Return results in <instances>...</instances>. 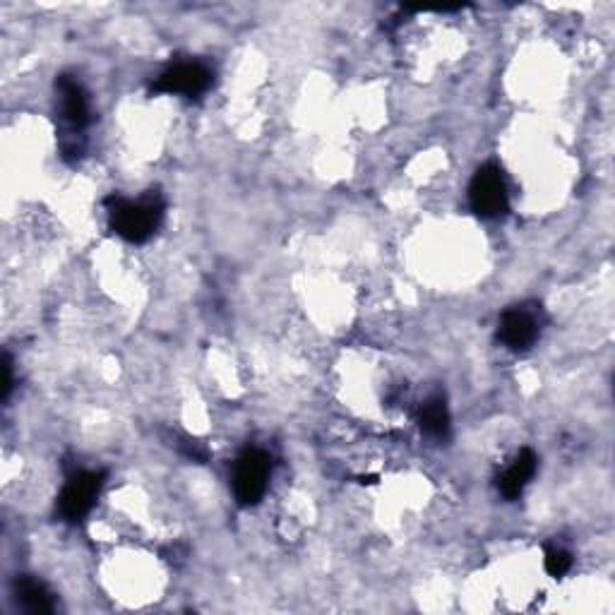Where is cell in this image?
<instances>
[{
    "label": "cell",
    "instance_id": "cell-3",
    "mask_svg": "<svg viewBox=\"0 0 615 615\" xmlns=\"http://www.w3.org/2000/svg\"><path fill=\"white\" fill-rule=\"evenodd\" d=\"M270 457L262 450H246L238 457L234 474V493L241 505L260 503L270 481Z\"/></svg>",
    "mask_w": 615,
    "mask_h": 615
},
{
    "label": "cell",
    "instance_id": "cell-7",
    "mask_svg": "<svg viewBox=\"0 0 615 615\" xmlns=\"http://www.w3.org/2000/svg\"><path fill=\"white\" fill-rule=\"evenodd\" d=\"M58 92H61V109L65 121L77 130L85 128L89 123V104L80 82L73 80L70 75H61L58 77Z\"/></svg>",
    "mask_w": 615,
    "mask_h": 615
},
{
    "label": "cell",
    "instance_id": "cell-5",
    "mask_svg": "<svg viewBox=\"0 0 615 615\" xmlns=\"http://www.w3.org/2000/svg\"><path fill=\"white\" fill-rule=\"evenodd\" d=\"M212 85V73L202 63H176L157 77L152 89L164 94H185L197 97Z\"/></svg>",
    "mask_w": 615,
    "mask_h": 615
},
{
    "label": "cell",
    "instance_id": "cell-12",
    "mask_svg": "<svg viewBox=\"0 0 615 615\" xmlns=\"http://www.w3.org/2000/svg\"><path fill=\"white\" fill-rule=\"evenodd\" d=\"M10 392H13V363L10 356H3V399H8Z\"/></svg>",
    "mask_w": 615,
    "mask_h": 615
},
{
    "label": "cell",
    "instance_id": "cell-9",
    "mask_svg": "<svg viewBox=\"0 0 615 615\" xmlns=\"http://www.w3.org/2000/svg\"><path fill=\"white\" fill-rule=\"evenodd\" d=\"M15 594H17V601H20L22 606L27 608V611H32V613H51L53 611L51 594L46 591L44 584L37 582V579H32V577L17 579Z\"/></svg>",
    "mask_w": 615,
    "mask_h": 615
},
{
    "label": "cell",
    "instance_id": "cell-6",
    "mask_svg": "<svg viewBox=\"0 0 615 615\" xmlns=\"http://www.w3.org/2000/svg\"><path fill=\"white\" fill-rule=\"evenodd\" d=\"M536 334H539V327H536L534 315L522 308L507 310V313L503 315V320H500L498 337H500V342L512 351L529 349V346L534 344Z\"/></svg>",
    "mask_w": 615,
    "mask_h": 615
},
{
    "label": "cell",
    "instance_id": "cell-2",
    "mask_svg": "<svg viewBox=\"0 0 615 615\" xmlns=\"http://www.w3.org/2000/svg\"><path fill=\"white\" fill-rule=\"evenodd\" d=\"M469 202L471 210L483 219L503 217L507 212V185L498 166L488 164L476 171L469 185Z\"/></svg>",
    "mask_w": 615,
    "mask_h": 615
},
{
    "label": "cell",
    "instance_id": "cell-8",
    "mask_svg": "<svg viewBox=\"0 0 615 615\" xmlns=\"http://www.w3.org/2000/svg\"><path fill=\"white\" fill-rule=\"evenodd\" d=\"M534 471H536V455L531 450H522L515 462H512V467L500 476V481H498L500 493L510 500L517 498V495L524 491V486L531 481Z\"/></svg>",
    "mask_w": 615,
    "mask_h": 615
},
{
    "label": "cell",
    "instance_id": "cell-1",
    "mask_svg": "<svg viewBox=\"0 0 615 615\" xmlns=\"http://www.w3.org/2000/svg\"><path fill=\"white\" fill-rule=\"evenodd\" d=\"M106 205H109L111 229L130 243L147 241L164 217V202L154 193L140 197V200L109 197Z\"/></svg>",
    "mask_w": 615,
    "mask_h": 615
},
{
    "label": "cell",
    "instance_id": "cell-4",
    "mask_svg": "<svg viewBox=\"0 0 615 615\" xmlns=\"http://www.w3.org/2000/svg\"><path fill=\"white\" fill-rule=\"evenodd\" d=\"M104 486V474L97 471H77L75 476H70L61 493V515L70 522H77L92 510L94 500Z\"/></svg>",
    "mask_w": 615,
    "mask_h": 615
},
{
    "label": "cell",
    "instance_id": "cell-10",
    "mask_svg": "<svg viewBox=\"0 0 615 615\" xmlns=\"http://www.w3.org/2000/svg\"><path fill=\"white\" fill-rule=\"evenodd\" d=\"M421 428L428 435H435V438H443L450 431V411H447L445 399L435 397L431 402H426L421 406Z\"/></svg>",
    "mask_w": 615,
    "mask_h": 615
},
{
    "label": "cell",
    "instance_id": "cell-11",
    "mask_svg": "<svg viewBox=\"0 0 615 615\" xmlns=\"http://www.w3.org/2000/svg\"><path fill=\"white\" fill-rule=\"evenodd\" d=\"M543 567L551 577H563L572 567V555L565 548H548L546 558H543Z\"/></svg>",
    "mask_w": 615,
    "mask_h": 615
}]
</instances>
